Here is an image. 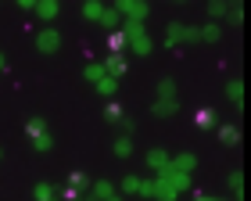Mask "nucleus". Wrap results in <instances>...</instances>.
<instances>
[{"label":"nucleus","mask_w":251,"mask_h":201,"mask_svg":"<svg viewBox=\"0 0 251 201\" xmlns=\"http://www.w3.org/2000/svg\"><path fill=\"white\" fill-rule=\"evenodd\" d=\"M115 11H119V15H126V22H144L151 7H147L144 0H119Z\"/></svg>","instance_id":"nucleus-1"},{"label":"nucleus","mask_w":251,"mask_h":201,"mask_svg":"<svg viewBox=\"0 0 251 201\" xmlns=\"http://www.w3.org/2000/svg\"><path fill=\"white\" fill-rule=\"evenodd\" d=\"M58 47H61V36H58V29H40L36 32V50L40 54H58Z\"/></svg>","instance_id":"nucleus-2"},{"label":"nucleus","mask_w":251,"mask_h":201,"mask_svg":"<svg viewBox=\"0 0 251 201\" xmlns=\"http://www.w3.org/2000/svg\"><path fill=\"white\" fill-rule=\"evenodd\" d=\"M158 180H162V183H169V187H173L176 194H183L187 187H190V176H183V173H176L173 165H165V169L158 173Z\"/></svg>","instance_id":"nucleus-3"},{"label":"nucleus","mask_w":251,"mask_h":201,"mask_svg":"<svg viewBox=\"0 0 251 201\" xmlns=\"http://www.w3.org/2000/svg\"><path fill=\"white\" fill-rule=\"evenodd\" d=\"M122 72H126V58H122V54H108V58H104V75L119 79Z\"/></svg>","instance_id":"nucleus-4"},{"label":"nucleus","mask_w":251,"mask_h":201,"mask_svg":"<svg viewBox=\"0 0 251 201\" xmlns=\"http://www.w3.org/2000/svg\"><path fill=\"white\" fill-rule=\"evenodd\" d=\"M169 162H173V154H169V151H162V148H151V151H147V165H151V169L162 173Z\"/></svg>","instance_id":"nucleus-5"},{"label":"nucleus","mask_w":251,"mask_h":201,"mask_svg":"<svg viewBox=\"0 0 251 201\" xmlns=\"http://www.w3.org/2000/svg\"><path fill=\"white\" fill-rule=\"evenodd\" d=\"M32 11H36L43 22H54V18H58V11H61V4H58V0H40Z\"/></svg>","instance_id":"nucleus-6"},{"label":"nucleus","mask_w":251,"mask_h":201,"mask_svg":"<svg viewBox=\"0 0 251 201\" xmlns=\"http://www.w3.org/2000/svg\"><path fill=\"white\" fill-rule=\"evenodd\" d=\"M169 165H173L176 173H183V176H190L194 169H198V158H194V154H176V158L169 162Z\"/></svg>","instance_id":"nucleus-7"},{"label":"nucleus","mask_w":251,"mask_h":201,"mask_svg":"<svg viewBox=\"0 0 251 201\" xmlns=\"http://www.w3.org/2000/svg\"><path fill=\"white\" fill-rule=\"evenodd\" d=\"M111 194H119V191H115V187H111L108 180H97V183H90V198H94V201H108Z\"/></svg>","instance_id":"nucleus-8"},{"label":"nucleus","mask_w":251,"mask_h":201,"mask_svg":"<svg viewBox=\"0 0 251 201\" xmlns=\"http://www.w3.org/2000/svg\"><path fill=\"white\" fill-rule=\"evenodd\" d=\"M176 111H179L176 100H154V104H151V115L154 119H169V115H176Z\"/></svg>","instance_id":"nucleus-9"},{"label":"nucleus","mask_w":251,"mask_h":201,"mask_svg":"<svg viewBox=\"0 0 251 201\" xmlns=\"http://www.w3.org/2000/svg\"><path fill=\"white\" fill-rule=\"evenodd\" d=\"M183 40H187V25H183V22H173L169 32H165V43H169V47H176V43H183Z\"/></svg>","instance_id":"nucleus-10"},{"label":"nucleus","mask_w":251,"mask_h":201,"mask_svg":"<svg viewBox=\"0 0 251 201\" xmlns=\"http://www.w3.org/2000/svg\"><path fill=\"white\" fill-rule=\"evenodd\" d=\"M94 90H97L100 97H115V90H119V79H111V75H100V79L94 83Z\"/></svg>","instance_id":"nucleus-11"},{"label":"nucleus","mask_w":251,"mask_h":201,"mask_svg":"<svg viewBox=\"0 0 251 201\" xmlns=\"http://www.w3.org/2000/svg\"><path fill=\"white\" fill-rule=\"evenodd\" d=\"M25 133H29V140H36V137H43V133H50V129H47V119L32 115V119L25 122Z\"/></svg>","instance_id":"nucleus-12"},{"label":"nucleus","mask_w":251,"mask_h":201,"mask_svg":"<svg viewBox=\"0 0 251 201\" xmlns=\"http://www.w3.org/2000/svg\"><path fill=\"white\" fill-rule=\"evenodd\" d=\"M215 137H219V144L233 148V144L241 140V129H237V126H219V129H215Z\"/></svg>","instance_id":"nucleus-13"},{"label":"nucleus","mask_w":251,"mask_h":201,"mask_svg":"<svg viewBox=\"0 0 251 201\" xmlns=\"http://www.w3.org/2000/svg\"><path fill=\"white\" fill-rule=\"evenodd\" d=\"M194 122H198V129H212L215 126V111L212 108H198L194 111Z\"/></svg>","instance_id":"nucleus-14"},{"label":"nucleus","mask_w":251,"mask_h":201,"mask_svg":"<svg viewBox=\"0 0 251 201\" xmlns=\"http://www.w3.org/2000/svg\"><path fill=\"white\" fill-rule=\"evenodd\" d=\"M100 25H104L108 32H119V25H122V22H119V11H115V7H104V15H100Z\"/></svg>","instance_id":"nucleus-15"},{"label":"nucleus","mask_w":251,"mask_h":201,"mask_svg":"<svg viewBox=\"0 0 251 201\" xmlns=\"http://www.w3.org/2000/svg\"><path fill=\"white\" fill-rule=\"evenodd\" d=\"M129 50L136 54V58H147V54H151V40H147V36H136V40H129Z\"/></svg>","instance_id":"nucleus-16"},{"label":"nucleus","mask_w":251,"mask_h":201,"mask_svg":"<svg viewBox=\"0 0 251 201\" xmlns=\"http://www.w3.org/2000/svg\"><path fill=\"white\" fill-rule=\"evenodd\" d=\"M115 154H119V158H129V154H133V137H126V133L115 137Z\"/></svg>","instance_id":"nucleus-17"},{"label":"nucleus","mask_w":251,"mask_h":201,"mask_svg":"<svg viewBox=\"0 0 251 201\" xmlns=\"http://www.w3.org/2000/svg\"><path fill=\"white\" fill-rule=\"evenodd\" d=\"M198 32H201V40H208V43H215V40L223 36V25H219V22H208V25H204V29H198Z\"/></svg>","instance_id":"nucleus-18"},{"label":"nucleus","mask_w":251,"mask_h":201,"mask_svg":"<svg viewBox=\"0 0 251 201\" xmlns=\"http://www.w3.org/2000/svg\"><path fill=\"white\" fill-rule=\"evenodd\" d=\"M158 100H176V83H173V79H162V83H158Z\"/></svg>","instance_id":"nucleus-19"},{"label":"nucleus","mask_w":251,"mask_h":201,"mask_svg":"<svg viewBox=\"0 0 251 201\" xmlns=\"http://www.w3.org/2000/svg\"><path fill=\"white\" fill-rule=\"evenodd\" d=\"M154 198H158V201H176L179 194H176L169 183H162V180H158V183H154Z\"/></svg>","instance_id":"nucleus-20"},{"label":"nucleus","mask_w":251,"mask_h":201,"mask_svg":"<svg viewBox=\"0 0 251 201\" xmlns=\"http://www.w3.org/2000/svg\"><path fill=\"white\" fill-rule=\"evenodd\" d=\"M83 15L90 22H100V15H104V4H97V0H90V4H83Z\"/></svg>","instance_id":"nucleus-21"},{"label":"nucleus","mask_w":251,"mask_h":201,"mask_svg":"<svg viewBox=\"0 0 251 201\" xmlns=\"http://www.w3.org/2000/svg\"><path fill=\"white\" fill-rule=\"evenodd\" d=\"M32 198H36V201H54V187L50 183H36V187H32Z\"/></svg>","instance_id":"nucleus-22"},{"label":"nucleus","mask_w":251,"mask_h":201,"mask_svg":"<svg viewBox=\"0 0 251 201\" xmlns=\"http://www.w3.org/2000/svg\"><path fill=\"white\" fill-rule=\"evenodd\" d=\"M226 94H230V100H233V104H241V97H244V83H241V79H230Z\"/></svg>","instance_id":"nucleus-23"},{"label":"nucleus","mask_w":251,"mask_h":201,"mask_svg":"<svg viewBox=\"0 0 251 201\" xmlns=\"http://www.w3.org/2000/svg\"><path fill=\"white\" fill-rule=\"evenodd\" d=\"M108 43H111V54H122L126 36H122V32H108Z\"/></svg>","instance_id":"nucleus-24"},{"label":"nucleus","mask_w":251,"mask_h":201,"mask_svg":"<svg viewBox=\"0 0 251 201\" xmlns=\"http://www.w3.org/2000/svg\"><path fill=\"white\" fill-rule=\"evenodd\" d=\"M68 187H75V191H79V187H90V176H86V173H79V169H75L72 176H68Z\"/></svg>","instance_id":"nucleus-25"},{"label":"nucleus","mask_w":251,"mask_h":201,"mask_svg":"<svg viewBox=\"0 0 251 201\" xmlns=\"http://www.w3.org/2000/svg\"><path fill=\"white\" fill-rule=\"evenodd\" d=\"M83 75H86L90 83H97L100 75H104V65H86V69H83Z\"/></svg>","instance_id":"nucleus-26"},{"label":"nucleus","mask_w":251,"mask_h":201,"mask_svg":"<svg viewBox=\"0 0 251 201\" xmlns=\"http://www.w3.org/2000/svg\"><path fill=\"white\" fill-rule=\"evenodd\" d=\"M122 194H140V180H136V176H126L122 180Z\"/></svg>","instance_id":"nucleus-27"},{"label":"nucleus","mask_w":251,"mask_h":201,"mask_svg":"<svg viewBox=\"0 0 251 201\" xmlns=\"http://www.w3.org/2000/svg\"><path fill=\"white\" fill-rule=\"evenodd\" d=\"M32 148H36V151H50L54 148V137H50V133H43V137L32 140Z\"/></svg>","instance_id":"nucleus-28"},{"label":"nucleus","mask_w":251,"mask_h":201,"mask_svg":"<svg viewBox=\"0 0 251 201\" xmlns=\"http://www.w3.org/2000/svg\"><path fill=\"white\" fill-rule=\"evenodd\" d=\"M119 126H122V133H126V137H133V133H136V122H133L129 115H122V119H119Z\"/></svg>","instance_id":"nucleus-29"},{"label":"nucleus","mask_w":251,"mask_h":201,"mask_svg":"<svg viewBox=\"0 0 251 201\" xmlns=\"http://www.w3.org/2000/svg\"><path fill=\"white\" fill-rule=\"evenodd\" d=\"M226 11H230L226 4H208V15H212L215 22H223V15H226Z\"/></svg>","instance_id":"nucleus-30"},{"label":"nucleus","mask_w":251,"mask_h":201,"mask_svg":"<svg viewBox=\"0 0 251 201\" xmlns=\"http://www.w3.org/2000/svg\"><path fill=\"white\" fill-rule=\"evenodd\" d=\"M104 119H108V122H119V119H122V108H119V104H108V108H104Z\"/></svg>","instance_id":"nucleus-31"},{"label":"nucleus","mask_w":251,"mask_h":201,"mask_svg":"<svg viewBox=\"0 0 251 201\" xmlns=\"http://www.w3.org/2000/svg\"><path fill=\"white\" fill-rule=\"evenodd\" d=\"M61 201H83V194H79L75 187H65V191H61Z\"/></svg>","instance_id":"nucleus-32"},{"label":"nucleus","mask_w":251,"mask_h":201,"mask_svg":"<svg viewBox=\"0 0 251 201\" xmlns=\"http://www.w3.org/2000/svg\"><path fill=\"white\" fill-rule=\"evenodd\" d=\"M241 183H244V176H241V173H233V176H230V191H233L237 198H241Z\"/></svg>","instance_id":"nucleus-33"},{"label":"nucleus","mask_w":251,"mask_h":201,"mask_svg":"<svg viewBox=\"0 0 251 201\" xmlns=\"http://www.w3.org/2000/svg\"><path fill=\"white\" fill-rule=\"evenodd\" d=\"M140 194L144 198H154V183L151 180H140Z\"/></svg>","instance_id":"nucleus-34"},{"label":"nucleus","mask_w":251,"mask_h":201,"mask_svg":"<svg viewBox=\"0 0 251 201\" xmlns=\"http://www.w3.org/2000/svg\"><path fill=\"white\" fill-rule=\"evenodd\" d=\"M194 201H215V198H208V194H198V198H194Z\"/></svg>","instance_id":"nucleus-35"},{"label":"nucleus","mask_w":251,"mask_h":201,"mask_svg":"<svg viewBox=\"0 0 251 201\" xmlns=\"http://www.w3.org/2000/svg\"><path fill=\"white\" fill-rule=\"evenodd\" d=\"M7 69V61H4V54H0V72H4Z\"/></svg>","instance_id":"nucleus-36"},{"label":"nucleus","mask_w":251,"mask_h":201,"mask_svg":"<svg viewBox=\"0 0 251 201\" xmlns=\"http://www.w3.org/2000/svg\"><path fill=\"white\" fill-rule=\"evenodd\" d=\"M108 201H122V194H111V198H108Z\"/></svg>","instance_id":"nucleus-37"},{"label":"nucleus","mask_w":251,"mask_h":201,"mask_svg":"<svg viewBox=\"0 0 251 201\" xmlns=\"http://www.w3.org/2000/svg\"><path fill=\"white\" fill-rule=\"evenodd\" d=\"M0 158H4V151H0Z\"/></svg>","instance_id":"nucleus-38"},{"label":"nucleus","mask_w":251,"mask_h":201,"mask_svg":"<svg viewBox=\"0 0 251 201\" xmlns=\"http://www.w3.org/2000/svg\"><path fill=\"white\" fill-rule=\"evenodd\" d=\"M215 201H219V198H215Z\"/></svg>","instance_id":"nucleus-39"},{"label":"nucleus","mask_w":251,"mask_h":201,"mask_svg":"<svg viewBox=\"0 0 251 201\" xmlns=\"http://www.w3.org/2000/svg\"><path fill=\"white\" fill-rule=\"evenodd\" d=\"M54 201H58V198H54Z\"/></svg>","instance_id":"nucleus-40"}]
</instances>
